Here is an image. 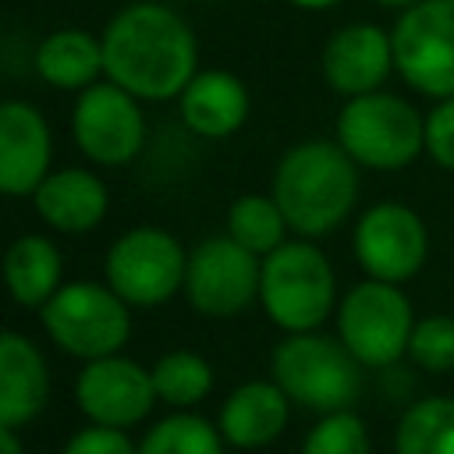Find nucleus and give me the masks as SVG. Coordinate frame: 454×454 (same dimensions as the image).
I'll return each instance as SVG.
<instances>
[{"label":"nucleus","mask_w":454,"mask_h":454,"mask_svg":"<svg viewBox=\"0 0 454 454\" xmlns=\"http://www.w3.org/2000/svg\"><path fill=\"white\" fill-rule=\"evenodd\" d=\"M0 454H21V440L14 426H0Z\"/></svg>","instance_id":"obj_30"},{"label":"nucleus","mask_w":454,"mask_h":454,"mask_svg":"<svg viewBox=\"0 0 454 454\" xmlns=\"http://www.w3.org/2000/svg\"><path fill=\"white\" fill-rule=\"evenodd\" d=\"M262 262L255 252L238 245L231 234L199 241L188 252L184 294L202 316H238L259 298Z\"/></svg>","instance_id":"obj_10"},{"label":"nucleus","mask_w":454,"mask_h":454,"mask_svg":"<svg viewBox=\"0 0 454 454\" xmlns=\"http://www.w3.org/2000/svg\"><path fill=\"white\" fill-rule=\"evenodd\" d=\"M60 454H138V447L131 443V436H128L124 429L92 422V426L78 429V433L64 443Z\"/></svg>","instance_id":"obj_28"},{"label":"nucleus","mask_w":454,"mask_h":454,"mask_svg":"<svg viewBox=\"0 0 454 454\" xmlns=\"http://www.w3.org/2000/svg\"><path fill=\"white\" fill-rule=\"evenodd\" d=\"M394 67V39L380 25H344L323 46V78L348 99L376 92Z\"/></svg>","instance_id":"obj_14"},{"label":"nucleus","mask_w":454,"mask_h":454,"mask_svg":"<svg viewBox=\"0 0 454 454\" xmlns=\"http://www.w3.org/2000/svg\"><path fill=\"white\" fill-rule=\"evenodd\" d=\"M35 71L53 89H89L99 74H106L103 64V39L82 32V28H60L50 32L35 46Z\"/></svg>","instance_id":"obj_20"},{"label":"nucleus","mask_w":454,"mask_h":454,"mask_svg":"<svg viewBox=\"0 0 454 454\" xmlns=\"http://www.w3.org/2000/svg\"><path fill=\"white\" fill-rule=\"evenodd\" d=\"M426 153L443 167L454 170V96L440 99L426 117Z\"/></svg>","instance_id":"obj_29"},{"label":"nucleus","mask_w":454,"mask_h":454,"mask_svg":"<svg viewBox=\"0 0 454 454\" xmlns=\"http://www.w3.org/2000/svg\"><path fill=\"white\" fill-rule=\"evenodd\" d=\"M337 142L344 153L372 170H401L426 149L422 114L390 92L351 96L337 114Z\"/></svg>","instance_id":"obj_4"},{"label":"nucleus","mask_w":454,"mask_h":454,"mask_svg":"<svg viewBox=\"0 0 454 454\" xmlns=\"http://www.w3.org/2000/svg\"><path fill=\"white\" fill-rule=\"evenodd\" d=\"M270 195L277 199L294 234L301 238L330 234L355 209L358 199L355 160L344 153L340 142H323V138L298 142L280 156Z\"/></svg>","instance_id":"obj_2"},{"label":"nucleus","mask_w":454,"mask_h":454,"mask_svg":"<svg viewBox=\"0 0 454 454\" xmlns=\"http://www.w3.org/2000/svg\"><path fill=\"white\" fill-rule=\"evenodd\" d=\"M429 252V234L422 216L404 202H376L358 216L355 259L358 266L387 284L411 280Z\"/></svg>","instance_id":"obj_12"},{"label":"nucleus","mask_w":454,"mask_h":454,"mask_svg":"<svg viewBox=\"0 0 454 454\" xmlns=\"http://www.w3.org/2000/svg\"><path fill=\"white\" fill-rule=\"evenodd\" d=\"M291 415V397L280 390L277 380H248L234 387L220 408V433L238 450H259L270 447Z\"/></svg>","instance_id":"obj_16"},{"label":"nucleus","mask_w":454,"mask_h":454,"mask_svg":"<svg viewBox=\"0 0 454 454\" xmlns=\"http://www.w3.org/2000/svg\"><path fill=\"white\" fill-rule=\"evenodd\" d=\"M4 273H7V287L14 294L18 305L28 309H43L64 284V255L60 248L43 238V234H25L18 241H11L7 255H4Z\"/></svg>","instance_id":"obj_21"},{"label":"nucleus","mask_w":454,"mask_h":454,"mask_svg":"<svg viewBox=\"0 0 454 454\" xmlns=\"http://www.w3.org/2000/svg\"><path fill=\"white\" fill-rule=\"evenodd\" d=\"M337 298V280L326 255L312 241H284L262 259L259 301L284 333L316 330Z\"/></svg>","instance_id":"obj_5"},{"label":"nucleus","mask_w":454,"mask_h":454,"mask_svg":"<svg viewBox=\"0 0 454 454\" xmlns=\"http://www.w3.org/2000/svg\"><path fill=\"white\" fill-rule=\"evenodd\" d=\"M411 330H415V316L408 298L401 294V284L369 277L340 298L337 337L369 369L394 365L408 351Z\"/></svg>","instance_id":"obj_7"},{"label":"nucleus","mask_w":454,"mask_h":454,"mask_svg":"<svg viewBox=\"0 0 454 454\" xmlns=\"http://www.w3.org/2000/svg\"><path fill=\"white\" fill-rule=\"evenodd\" d=\"M401 78L433 99L454 96V0H419L390 28Z\"/></svg>","instance_id":"obj_8"},{"label":"nucleus","mask_w":454,"mask_h":454,"mask_svg":"<svg viewBox=\"0 0 454 454\" xmlns=\"http://www.w3.org/2000/svg\"><path fill=\"white\" fill-rule=\"evenodd\" d=\"M220 426L192 411H174L160 419L138 443V454H223Z\"/></svg>","instance_id":"obj_24"},{"label":"nucleus","mask_w":454,"mask_h":454,"mask_svg":"<svg viewBox=\"0 0 454 454\" xmlns=\"http://www.w3.org/2000/svg\"><path fill=\"white\" fill-rule=\"evenodd\" d=\"M181 121L202 138H227L248 121V89L231 71H195V78L177 96Z\"/></svg>","instance_id":"obj_19"},{"label":"nucleus","mask_w":454,"mask_h":454,"mask_svg":"<svg viewBox=\"0 0 454 454\" xmlns=\"http://www.w3.org/2000/svg\"><path fill=\"white\" fill-rule=\"evenodd\" d=\"M74 401L92 422L128 429L142 422L160 397L153 369H142L135 358L124 355H103L82 365L74 380Z\"/></svg>","instance_id":"obj_13"},{"label":"nucleus","mask_w":454,"mask_h":454,"mask_svg":"<svg viewBox=\"0 0 454 454\" xmlns=\"http://www.w3.org/2000/svg\"><path fill=\"white\" fill-rule=\"evenodd\" d=\"M74 145L99 167H124L142 153L145 117L138 96L117 82H96L78 92L71 110Z\"/></svg>","instance_id":"obj_11"},{"label":"nucleus","mask_w":454,"mask_h":454,"mask_svg":"<svg viewBox=\"0 0 454 454\" xmlns=\"http://www.w3.org/2000/svg\"><path fill=\"white\" fill-rule=\"evenodd\" d=\"M153 383L156 397L170 408H192L213 390V369L202 355L195 351H167L153 365Z\"/></svg>","instance_id":"obj_25"},{"label":"nucleus","mask_w":454,"mask_h":454,"mask_svg":"<svg viewBox=\"0 0 454 454\" xmlns=\"http://www.w3.org/2000/svg\"><path fill=\"white\" fill-rule=\"evenodd\" d=\"M35 213L43 216V223H50L60 234H82L103 223L110 195L106 184L82 167H64V170H50L46 181L35 188L32 195Z\"/></svg>","instance_id":"obj_18"},{"label":"nucleus","mask_w":454,"mask_h":454,"mask_svg":"<svg viewBox=\"0 0 454 454\" xmlns=\"http://www.w3.org/2000/svg\"><path fill=\"white\" fill-rule=\"evenodd\" d=\"M284 231H287V220L273 195H241L227 209V234L248 252H255L259 259H266L284 245Z\"/></svg>","instance_id":"obj_23"},{"label":"nucleus","mask_w":454,"mask_h":454,"mask_svg":"<svg viewBox=\"0 0 454 454\" xmlns=\"http://www.w3.org/2000/svg\"><path fill=\"white\" fill-rule=\"evenodd\" d=\"M50 128L43 114L21 99L0 106V192L11 199L35 195L50 174Z\"/></svg>","instance_id":"obj_15"},{"label":"nucleus","mask_w":454,"mask_h":454,"mask_svg":"<svg viewBox=\"0 0 454 454\" xmlns=\"http://www.w3.org/2000/svg\"><path fill=\"white\" fill-rule=\"evenodd\" d=\"M301 454H369V429L351 408L326 411L305 433Z\"/></svg>","instance_id":"obj_26"},{"label":"nucleus","mask_w":454,"mask_h":454,"mask_svg":"<svg viewBox=\"0 0 454 454\" xmlns=\"http://www.w3.org/2000/svg\"><path fill=\"white\" fill-rule=\"evenodd\" d=\"M380 7H394V11H404V7H411V4H419V0H376Z\"/></svg>","instance_id":"obj_32"},{"label":"nucleus","mask_w":454,"mask_h":454,"mask_svg":"<svg viewBox=\"0 0 454 454\" xmlns=\"http://www.w3.org/2000/svg\"><path fill=\"white\" fill-rule=\"evenodd\" d=\"M397 454H454V397L415 401L394 433Z\"/></svg>","instance_id":"obj_22"},{"label":"nucleus","mask_w":454,"mask_h":454,"mask_svg":"<svg viewBox=\"0 0 454 454\" xmlns=\"http://www.w3.org/2000/svg\"><path fill=\"white\" fill-rule=\"evenodd\" d=\"M188 252L160 227H131L106 252V284L138 309L163 305L184 287Z\"/></svg>","instance_id":"obj_9"},{"label":"nucleus","mask_w":454,"mask_h":454,"mask_svg":"<svg viewBox=\"0 0 454 454\" xmlns=\"http://www.w3.org/2000/svg\"><path fill=\"white\" fill-rule=\"evenodd\" d=\"M50 401V369L43 351L7 330L0 337V426H28Z\"/></svg>","instance_id":"obj_17"},{"label":"nucleus","mask_w":454,"mask_h":454,"mask_svg":"<svg viewBox=\"0 0 454 454\" xmlns=\"http://www.w3.org/2000/svg\"><path fill=\"white\" fill-rule=\"evenodd\" d=\"M294 7H305V11H326V7H333V4H340V0H291Z\"/></svg>","instance_id":"obj_31"},{"label":"nucleus","mask_w":454,"mask_h":454,"mask_svg":"<svg viewBox=\"0 0 454 454\" xmlns=\"http://www.w3.org/2000/svg\"><path fill=\"white\" fill-rule=\"evenodd\" d=\"M408 355L415 365L429 372H447L454 369V319L450 316H426L415 319Z\"/></svg>","instance_id":"obj_27"},{"label":"nucleus","mask_w":454,"mask_h":454,"mask_svg":"<svg viewBox=\"0 0 454 454\" xmlns=\"http://www.w3.org/2000/svg\"><path fill=\"white\" fill-rule=\"evenodd\" d=\"M270 380L309 411H344L362 394V362L348 351L340 337H326L316 330L287 333L270 358Z\"/></svg>","instance_id":"obj_3"},{"label":"nucleus","mask_w":454,"mask_h":454,"mask_svg":"<svg viewBox=\"0 0 454 454\" xmlns=\"http://www.w3.org/2000/svg\"><path fill=\"white\" fill-rule=\"evenodd\" d=\"M106 78L138 99L181 96L199 67V43L188 21L167 4H128L103 28Z\"/></svg>","instance_id":"obj_1"},{"label":"nucleus","mask_w":454,"mask_h":454,"mask_svg":"<svg viewBox=\"0 0 454 454\" xmlns=\"http://www.w3.org/2000/svg\"><path fill=\"white\" fill-rule=\"evenodd\" d=\"M39 316L50 340L82 362L117 355L131 333L128 301L110 284H92V280L64 284L39 309Z\"/></svg>","instance_id":"obj_6"}]
</instances>
